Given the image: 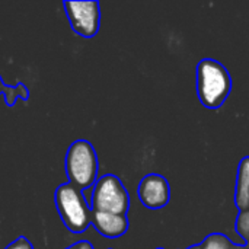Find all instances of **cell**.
Segmentation results:
<instances>
[{"label":"cell","mask_w":249,"mask_h":249,"mask_svg":"<svg viewBox=\"0 0 249 249\" xmlns=\"http://www.w3.org/2000/svg\"><path fill=\"white\" fill-rule=\"evenodd\" d=\"M188 249H201V248H200V244H198V245H194V247H191V248H188Z\"/></svg>","instance_id":"obj_14"},{"label":"cell","mask_w":249,"mask_h":249,"mask_svg":"<svg viewBox=\"0 0 249 249\" xmlns=\"http://www.w3.org/2000/svg\"><path fill=\"white\" fill-rule=\"evenodd\" d=\"M235 231L244 239L245 248L249 249V210H244L238 213V217L235 222Z\"/></svg>","instance_id":"obj_11"},{"label":"cell","mask_w":249,"mask_h":249,"mask_svg":"<svg viewBox=\"0 0 249 249\" xmlns=\"http://www.w3.org/2000/svg\"><path fill=\"white\" fill-rule=\"evenodd\" d=\"M196 88L201 105L207 109H219L232 92L229 70L214 58H203L196 69Z\"/></svg>","instance_id":"obj_1"},{"label":"cell","mask_w":249,"mask_h":249,"mask_svg":"<svg viewBox=\"0 0 249 249\" xmlns=\"http://www.w3.org/2000/svg\"><path fill=\"white\" fill-rule=\"evenodd\" d=\"M4 249H34V245L31 244V241L28 238L19 236L13 242H10Z\"/></svg>","instance_id":"obj_12"},{"label":"cell","mask_w":249,"mask_h":249,"mask_svg":"<svg viewBox=\"0 0 249 249\" xmlns=\"http://www.w3.org/2000/svg\"><path fill=\"white\" fill-rule=\"evenodd\" d=\"M93 229L104 238L117 239L127 233L130 228L128 217L124 214L107 213V212H92V223Z\"/></svg>","instance_id":"obj_7"},{"label":"cell","mask_w":249,"mask_h":249,"mask_svg":"<svg viewBox=\"0 0 249 249\" xmlns=\"http://www.w3.org/2000/svg\"><path fill=\"white\" fill-rule=\"evenodd\" d=\"M66 249H95V248H93V245H92L89 241H77V242H74L73 245L67 247Z\"/></svg>","instance_id":"obj_13"},{"label":"cell","mask_w":249,"mask_h":249,"mask_svg":"<svg viewBox=\"0 0 249 249\" xmlns=\"http://www.w3.org/2000/svg\"><path fill=\"white\" fill-rule=\"evenodd\" d=\"M66 16L73 32L82 38H93L101 28V4L96 0L73 1L64 0L63 3Z\"/></svg>","instance_id":"obj_5"},{"label":"cell","mask_w":249,"mask_h":249,"mask_svg":"<svg viewBox=\"0 0 249 249\" xmlns=\"http://www.w3.org/2000/svg\"><path fill=\"white\" fill-rule=\"evenodd\" d=\"M235 244L223 233H210L200 244L201 249H232Z\"/></svg>","instance_id":"obj_10"},{"label":"cell","mask_w":249,"mask_h":249,"mask_svg":"<svg viewBox=\"0 0 249 249\" xmlns=\"http://www.w3.org/2000/svg\"><path fill=\"white\" fill-rule=\"evenodd\" d=\"M89 204L92 212H107L127 216L130 210V194L117 175L107 174L99 177L95 182Z\"/></svg>","instance_id":"obj_4"},{"label":"cell","mask_w":249,"mask_h":249,"mask_svg":"<svg viewBox=\"0 0 249 249\" xmlns=\"http://www.w3.org/2000/svg\"><path fill=\"white\" fill-rule=\"evenodd\" d=\"M0 95L4 98V104L9 108H13L18 99L28 101L29 99V89L25 83H18L16 86H9L3 82L0 76Z\"/></svg>","instance_id":"obj_9"},{"label":"cell","mask_w":249,"mask_h":249,"mask_svg":"<svg viewBox=\"0 0 249 249\" xmlns=\"http://www.w3.org/2000/svg\"><path fill=\"white\" fill-rule=\"evenodd\" d=\"M64 171L69 182L80 191L93 188L99 171V160L93 144L83 139L74 140L66 152Z\"/></svg>","instance_id":"obj_3"},{"label":"cell","mask_w":249,"mask_h":249,"mask_svg":"<svg viewBox=\"0 0 249 249\" xmlns=\"http://www.w3.org/2000/svg\"><path fill=\"white\" fill-rule=\"evenodd\" d=\"M233 201L239 212L249 210V156L242 158L238 165Z\"/></svg>","instance_id":"obj_8"},{"label":"cell","mask_w":249,"mask_h":249,"mask_svg":"<svg viewBox=\"0 0 249 249\" xmlns=\"http://www.w3.org/2000/svg\"><path fill=\"white\" fill-rule=\"evenodd\" d=\"M137 196L140 203L149 210H159L171 201L169 181L160 174L144 175L137 187Z\"/></svg>","instance_id":"obj_6"},{"label":"cell","mask_w":249,"mask_h":249,"mask_svg":"<svg viewBox=\"0 0 249 249\" xmlns=\"http://www.w3.org/2000/svg\"><path fill=\"white\" fill-rule=\"evenodd\" d=\"M54 204L63 225L74 235L86 232L92 223V209L83 191L73 184L63 182L54 191Z\"/></svg>","instance_id":"obj_2"},{"label":"cell","mask_w":249,"mask_h":249,"mask_svg":"<svg viewBox=\"0 0 249 249\" xmlns=\"http://www.w3.org/2000/svg\"><path fill=\"white\" fill-rule=\"evenodd\" d=\"M156 249H163V248H156Z\"/></svg>","instance_id":"obj_15"}]
</instances>
